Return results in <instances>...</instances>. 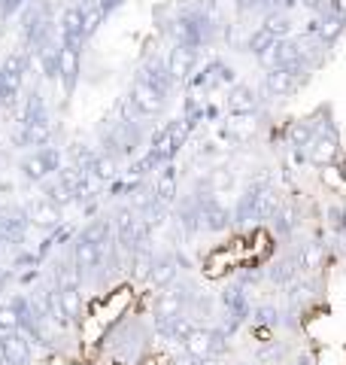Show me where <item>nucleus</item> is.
Instances as JSON below:
<instances>
[{"label":"nucleus","mask_w":346,"mask_h":365,"mask_svg":"<svg viewBox=\"0 0 346 365\" xmlns=\"http://www.w3.org/2000/svg\"><path fill=\"white\" fill-rule=\"evenodd\" d=\"M143 125L134 119H103L98 128V140H100V153H107L112 158H134L143 146Z\"/></svg>","instance_id":"f257e3e1"},{"label":"nucleus","mask_w":346,"mask_h":365,"mask_svg":"<svg viewBox=\"0 0 346 365\" xmlns=\"http://www.w3.org/2000/svg\"><path fill=\"white\" fill-rule=\"evenodd\" d=\"M28 67H31V52L28 49H13L4 61H0V107L4 110L19 107Z\"/></svg>","instance_id":"f03ea898"},{"label":"nucleus","mask_w":346,"mask_h":365,"mask_svg":"<svg viewBox=\"0 0 346 365\" xmlns=\"http://www.w3.org/2000/svg\"><path fill=\"white\" fill-rule=\"evenodd\" d=\"M167 107V98H161L158 91H152L149 86H143L140 79H134V86L128 88V98H125V116L122 119H155L161 116Z\"/></svg>","instance_id":"7ed1b4c3"},{"label":"nucleus","mask_w":346,"mask_h":365,"mask_svg":"<svg viewBox=\"0 0 346 365\" xmlns=\"http://www.w3.org/2000/svg\"><path fill=\"white\" fill-rule=\"evenodd\" d=\"M61 165H64L61 150H58V146H43V150H33V153H28L25 158H21L19 170L28 182H37L40 186V182L52 180L58 170H61Z\"/></svg>","instance_id":"20e7f679"},{"label":"nucleus","mask_w":346,"mask_h":365,"mask_svg":"<svg viewBox=\"0 0 346 365\" xmlns=\"http://www.w3.org/2000/svg\"><path fill=\"white\" fill-rule=\"evenodd\" d=\"M307 73H310V67L304 64H295V67H271L268 73H264V95L268 98H276V101H285V98H292L298 88H301L307 83Z\"/></svg>","instance_id":"39448f33"},{"label":"nucleus","mask_w":346,"mask_h":365,"mask_svg":"<svg viewBox=\"0 0 346 365\" xmlns=\"http://www.w3.org/2000/svg\"><path fill=\"white\" fill-rule=\"evenodd\" d=\"M337 153H340V134H337V128H334V122L319 125L313 143L307 146V162L316 165V168H325L337 158Z\"/></svg>","instance_id":"423d86ee"},{"label":"nucleus","mask_w":346,"mask_h":365,"mask_svg":"<svg viewBox=\"0 0 346 365\" xmlns=\"http://www.w3.org/2000/svg\"><path fill=\"white\" fill-rule=\"evenodd\" d=\"M134 79H140L143 86H149L152 91H158L161 98H167L173 95V88H177V83H173V76L167 71V61L164 58H158V55H149V58L137 67V76Z\"/></svg>","instance_id":"0eeeda50"},{"label":"nucleus","mask_w":346,"mask_h":365,"mask_svg":"<svg viewBox=\"0 0 346 365\" xmlns=\"http://www.w3.org/2000/svg\"><path fill=\"white\" fill-rule=\"evenodd\" d=\"M164 61H167V71L173 76V83H189V79L194 76V71H198V49L173 43Z\"/></svg>","instance_id":"6e6552de"},{"label":"nucleus","mask_w":346,"mask_h":365,"mask_svg":"<svg viewBox=\"0 0 346 365\" xmlns=\"http://www.w3.org/2000/svg\"><path fill=\"white\" fill-rule=\"evenodd\" d=\"M261 98H258V88L249 86V83H234L228 88V101H225V110L231 116H252L258 110Z\"/></svg>","instance_id":"1a4fd4ad"},{"label":"nucleus","mask_w":346,"mask_h":365,"mask_svg":"<svg viewBox=\"0 0 346 365\" xmlns=\"http://www.w3.org/2000/svg\"><path fill=\"white\" fill-rule=\"evenodd\" d=\"M79 71H83V49L73 46H61V64H58V79H61L64 98H73L79 86Z\"/></svg>","instance_id":"9d476101"},{"label":"nucleus","mask_w":346,"mask_h":365,"mask_svg":"<svg viewBox=\"0 0 346 365\" xmlns=\"http://www.w3.org/2000/svg\"><path fill=\"white\" fill-rule=\"evenodd\" d=\"M301 256H298V250H288L285 256L273 259L268 268H264V274H268V280L273 283V287H288L292 280L301 277Z\"/></svg>","instance_id":"9b49d317"},{"label":"nucleus","mask_w":346,"mask_h":365,"mask_svg":"<svg viewBox=\"0 0 346 365\" xmlns=\"http://www.w3.org/2000/svg\"><path fill=\"white\" fill-rule=\"evenodd\" d=\"M179 262H177V253H158L155 259H152V268H149V274H146V280L152 283L155 289H170L173 283H177V277H179Z\"/></svg>","instance_id":"f8f14e48"},{"label":"nucleus","mask_w":346,"mask_h":365,"mask_svg":"<svg viewBox=\"0 0 346 365\" xmlns=\"http://www.w3.org/2000/svg\"><path fill=\"white\" fill-rule=\"evenodd\" d=\"M25 216H28V222H31L33 228H43V232H55V228L64 222V220H61V210H58L55 204L46 201L43 195H40V198H31V201L25 204Z\"/></svg>","instance_id":"ddd939ff"},{"label":"nucleus","mask_w":346,"mask_h":365,"mask_svg":"<svg viewBox=\"0 0 346 365\" xmlns=\"http://www.w3.org/2000/svg\"><path fill=\"white\" fill-rule=\"evenodd\" d=\"M61 46H73V49H83V43L88 40L85 37V21H83V6H67L61 13Z\"/></svg>","instance_id":"4468645a"},{"label":"nucleus","mask_w":346,"mask_h":365,"mask_svg":"<svg viewBox=\"0 0 346 365\" xmlns=\"http://www.w3.org/2000/svg\"><path fill=\"white\" fill-rule=\"evenodd\" d=\"M283 207V195L273 182H256V222H271Z\"/></svg>","instance_id":"2eb2a0df"},{"label":"nucleus","mask_w":346,"mask_h":365,"mask_svg":"<svg viewBox=\"0 0 346 365\" xmlns=\"http://www.w3.org/2000/svg\"><path fill=\"white\" fill-rule=\"evenodd\" d=\"M28 216H25V207H4L0 210V237H4L6 244H21L28 237Z\"/></svg>","instance_id":"dca6fc26"},{"label":"nucleus","mask_w":346,"mask_h":365,"mask_svg":"<svg viewBox=\"0 0 346 365\" xmlns=\"http://www.w3.org/2000/svg\"><path fill=\"white\" fill-rule=\"evenodd\" d=\"M103 256H107V250H103V247L91 244V241H83V237H76V244H73V265H76V271L83 274V277L95 274L103 265Z\"/></svg>","instance_id":"f3484780"},{"label":"nucleus","mask_w":346,"mask_h":365,"mask_svg":"<svg viewBox=\"0 0 346 365\" xmlns=\"http://www.w3.org/2000/svg\"><path fill=\"white\" fill-rule=\"evenodd\" d=\"M152 192H155V201L164 210L177 207V201H179V180H177V170H173V165H164L158 170Z\"/></svg>","instance_id":"a211bd4d"},{"label":"nucleus","mask_w":346,"mask_h":365,"mask_svg":"<svg viewBox=\"0 0 346 365\" xmlns=\"http://www.w3.org/2000/svg\"><path fill=\"white\" fill-rule=\"evenodd\" d=\"M31 338L25 332H13L4 335V350H0V359L4 365H31Z\"/></svg>","instance_id":"6ab92c4d"},{"label":"nucleus","mask_w":346,"mask_h":365,"mask_svg":"<svg viewBox=\"0 0 346 365\" xmlns=\"http://www.w3.org/2000/svg\"><path fill=\"white\" fill-rule=\"evenodd\" d=\"M319 116V113H316ZM316 116H307V119H295L292 125H288V131H285V140L288 146H292L295 153H307V146L313 143V137L319 131V122Z\"/></svg>","instance_id":"aec40b11"},{"label":"nucleus","mask_w":346,"mask_h":365,"mask_svg":"<svg viewBox=\"0 0 346 365\" xmlns=\"http://www.w3.org/2000/svg\"><path fill=\"white\" fill-rule=\"evenodd\" d=\"M271 222H273V232L288 241V237H295V232L301 228V207H298L295 201H283L280 213H276Z\"/></svg>","instance_id":"412c9836"},{"label":"nucleus","mask_w":346,"mask_h":365,"mask_svg":"<svg viewBox=\"0 0 346 365\" xmlns=\"http://www.w3.org/2000/svg\"><path fill=\"white\" fill-rule=\"evenodd\" d=\"M295 250H298V256H301L304 271H319L322 262H325V256H328V244L319 241V237H313V241H307V244L295 247Z\"/></svg>","instance_id":"4be33fe9"},{"label":"nucleus","mask_w":346,"mask_h":365,"mask_svg":"<svg viewBox=\"0 0 346 365\" xmlns=\"http://www.w3.org/2000/svg\"><path fill=\"white\" fill-rule=\"evenodd\" d=\"M85 170H88V177H95L98 182H112L115 177H119V158H112V155L98 150V155L91 158V165Z\"/></svg>","instance_id":"5701e85b"},{"label":"nucleus","mask_w":346,"mask_h":365,"mask_svg":"<svg viewBox=\"0 0 346 365\" xmlns=\"http://www.w3.org/2000/svg\"><path fill=\"white\" fill-rule=\"evenodd\" d=\"M40 186H43V198L49 201V204H55L58 210H64V207H70V204H76V195H73V192L67 189V186H64V182L58 180V177H52V180L40 182Z\"/></svg>","instance_id":"b1692460"},{"label":"nucleus","mask_w":346,"mask_h":365,"mask_svg":"<svg viewBox=\"0 0 346 365\" xmlns=\"http://www.w3.org/2000/svg\"><path fill=\"white\" fill-rule=\"evenodd\" d=\"M283 289H285L288 307H292V311H301V304H307L310 299H313L316 283L310 280V277H298V280H292V283H288V287H283Z\"/></svg>","instance_id":"393cba45"},{"label":"nucleus","mask_w":346,"mask_h":365,"mask_svg":"<svg viewBox=\"0 0 346 365\" xmlns=\"http://www.w3.org/2000/svg\"><path fill=\"white\" fill-rule=\"evenodd\" d=\"M192 359H210V326H194V332L182 341Z\"/></svg>","instance_id":"a878e982"},{"label":"nucleus","mask_w":346,"mask_h":365,"mask_svg":"<svg viewBox=\"0 0 346 365\" xmlns=\"http://www.w3.org/2000/svg\"><path fill=\"white\" fill-rule=\"evenodd\" d=\"M58 304H61V311L70 323H79V319H83V292H79V287L58 289Z\"/></svg>","instance_id":"bb28decb"},{"label":"nucleus","mask_w":346,"mask_h":365,"mask_svg":"<svg viewBox=\"0 0 346 365\" xmlns=\"http://www.w3.org/2000/svg\"><path fill=\"white\" fill-rule=\"evenodd\" d=\"M261 28L268 31L273 40H288L292 37V31H295V21L288 19V13H264Z\"/></svg>","instance_id":"cd10ccee"},{"label":"nucleus","mask_w":346,"mask_h":365,"mask_svg":"<svg viewBox=\"0 0 346 365\" xmlns=\"http://www.w3.org/2000/svg\"><path fill=\"white\" fill-rule=\"evenodd\" d=\"M201 182H204V186L219 198L222 192H231V189H234L237 177H234V170H231V168H216V170H210V174H206V180H201Z\"/></svg>","instance_id":"c85d7f7f"},{"label":"nucleus","mask_w":346,"mask_h":365,"mask_svg":"<svg viewBox=\"0 0 346 365\" xmlns=\"http://www.w3.org/2000/svg\"><path fill=\"white\" fill-rule=\"evenodd\" d=\"M273 46H276V40H273L271 34L264 31L261 25H258V28H256V31H252L249 37H246V52H249V55H252V58H256V61H261L264 55H268V52L273 49Z\"/></svg>","instance_id":"c756f323"},{"label":"nucleus","mask_w":346,"mask_h":365,"mask_svg":"<svg viewBox=\"0 0 346 365\" xmlns=\"http://www.w3.org/2000/svg\"><path fill=\"white\" fill-rule=\"evenodd\" d=\"M252 326L256 329H276V326H283V314L276 311L273 304H258V307H252Z\"/></svg>","instance_id":"7c9ffc66"},{"label":"nucleus","mask_w":346,"mask_h":365,"mask_svg":"<svg viewBox=\"0 0 346 365\" xmlns=\"http://www.w3.org/2000/svg\"><path fill=\"white\" fill-rule=\"evenodd\" d=\"M21 332V317L16 311V304H0V335H13Z\"/></svg>","instance_id":"2f4dec72"},{"label":"nucleus","mask_w":346,"mask_h":365,"mask_svg":"<svg viewBox=\"0 0 346 365\" xmlns=\"http://www.w3.org/2000/svg\"><path fill=\"white\" fill-rule=\"evenodd\" d=\"M258 359L261 362H283L285 359V344H276V341H271V344L258 353Z\"/></svg>","instance_id":"473e14b6"},{"label":"nucleus","mask_w":346,"mask_h":365,"mask_svg":"<svg viewBox=\"0 0 346 365\" xmlns=\"http://www.w3.org/2000/svg\"><path fill=\"white\" fill-rule=\"evenodd\" d=\"M328 222H331V225L337 228V232L346 237V201H343V204H337V207H331V210H328Z\"/></svg>","instance_id":"72a5a7b5"},{"label":"nucleus","mask_w":346,"mask_h":365,"mask_svg":"<svg viewBox=\"0 0 346 365\" xmlns=\"http://www.w3.org/2000/svg\"><path fill=\"white\" fill-rule=\"evenodd\" d=\"M298 4H301L304 9H310V13H325V9L331 6V0H298Z\"/></svg>","instance_id":"f704fd0d"},{"label":"nucleus","mask_w":346,"mask_h":365,"mask_svg":"<svg viewBox=\"0 0 346 365\" xmlns=\"http://www.w3.org/2000/svg\"><path fill=\"white\" fill-rule=\"evenodd\" d=\"M21 4H25V0H0V16H4V19L16 16L21 9Z\"/></svg>","instance_id":"c9c22d12"},{"label":"nucleus","mask_w":346,"mask_h":365,"mask_svg":"<svg viewBox=\"0 0 346 365\" xmlns=\"http://www.w3.org/2000/svg\"><path fill=\"white\" fill-rule=\"evenodd\" d=\"M271 13H288L292 6H298V0H264Z\"/></svg>","instance_id":"e433bc0d"},{"label":"nucleus","mask_w":346,"mask_h":365,"mask_svg":"<svg viewBox=\"0 0 346 365\" xmlns=\"http://www.w3.org/2000/svg\"><path fill=\"white\" fill-rule=\"evenodd\" d=\"M328 9H331V13H334V16H340V19H346V0H331V6H328Z\"/></svg>","instance_id":"4c0bfd02"},{"label":"nucleus","mask_w":346,"mask_h":365,"mask_svg":"<svg viewBox=\"0 0 346 365\" xmlns=\"http://www.w3.org/2000/svg\"><path fill=\"white\" fill-rule=\"evenodd\" d=\"M292 365H313V356H310V353H298Z\"/></svg>","instance_id":"58836bf2"},{"label":"nucleus","mask_w":346,"mask_h":365,"mask_svg":"<svg viewBox=\"0 0 346 365\" xmlns=\"http://www.w3.org/2000/svg\"><path fill=\"white\" fill-rule=\"evenodd\" d=\"M0 350H4V335H0Z\"/></svg>","instance_id":"ea45409f"},{"label":"nucleus","mask_w":346,"mask_h":365,"mask_svg":"<svg viewBox=\"0 0 346 365\" xmlns=\"http://www.w3.org/2000/svg\"><path fill=\"white\" fill-rule=\"evenodd\" d=\"M0 146H4V143H0Z\"/></svg>","instance_id":"a19ab883"}]
</instances>
